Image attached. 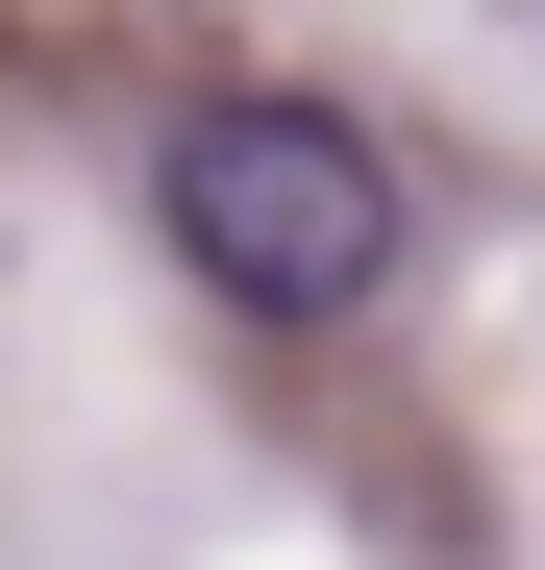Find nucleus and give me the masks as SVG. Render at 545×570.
<instances>
[{"mask_svg":"<svg viewBox=\"0 0 545 570\" xmlns=\"http://www.w3.org/2000/svg\"><path fill=\"white\" fill-rule=\"evenodd\" d=\"M149 224H174V273H199V298H248V323H347V298L397 273V174H373V125H347V100L224 75V100H174Z\"/></svg>","mask_w":545,"mask_h":570,"instance_id":"obj_1","label":"nucleus"}]
</instances>
